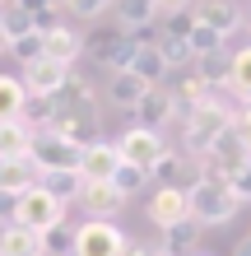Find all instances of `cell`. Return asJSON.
<instances>
[{"mask_svg": "<svg viewBox=\"0 0 251 256\" xmlns=\"http://www.w3.org/2000/svg\"><path fill=\"white\" fill-rule=\"evenodd\" d=\"M5 52H9V33L0 28V56H5Z\"/></svg>", "mask_w": 251, "mask_h": 256, "instance_id": "f6af8a7d", "label": "cell"}, {"mask_svg": "<svg viewBox=\"0 0 251 256\" xmlns=\"http://www.w3.org/2000/svg\"><path fill=\"white\" fill-rule=\"evenodd\" d=\"M191 19L214 28L219 38H233L242 28V10H238V0H196L191 5Z\"/></svg>", "mask_w": 251, "mask_h": 256, "instance_id": "9a60e30c", "label": "cell"}, {"mask_svg": "<svg viewBox=\"0 0 251 256\" xmlns=\"http://www.w3.org/2000/svg\"><path fill=\"white\" fill-rule=\"evenodd\" d=\"M130 238L116 228L112 219H88L75 228V242H70V252L75 256H126Z\"/></svg>", "mask_w": 251, "mask_h": 256, "instance_id": "8992f818", "label": "cell"}, {"mask_svg": "<svg viewBox=\"0 0 251 256\" xmlns=\"http://www.w3.org/2000/svg\"><path fill=\"white\" fill-rule=\"evenodd\" d=\"M19 5H23L28 14H37V10H47V5H61V0H19Z\"/></svg>", "mask_w": 251, "mask_h": 256, "instance_id": "b9f144b4", "label": "cell"}, {"mask_svg": "<svg viewBox=\"0 0 251 256\" xmlns=\"http://www.w3.org/2000/svg\"><path fill=\"white\" fill-rule=\"evenodd\" d=\"M228 94L242 98V102H251V47H242V52L228 56Z\"/></svg>", "mask_w": 251, "mask_h": 256, "instance_id": "cb8c5ba5", "label": "cell"}, {"mask_svg": "<svg viewBox=\"0 0 251 256\" xmlns=\"http://www.w3.org/2000/svg\"><path fill=\"white\" fill-rule=\"evenodd\" d=\"M0 28H5V33H9V42H14V38L33 33V14H28L19 0H0Z\"/></svg>", "mask_w": 251, "mask_h": 256, "instance_id": "83f0119b", "label": "cell"}, {"mask_svg": "<svg viewBox=\"0 0 251 256\" xmlns=\"http://www.w3.org/2000/svg\"><path fill=\"white\" fill-rule=\"evenodd\" d=\"M154 42H158V52H163V61H168L172 70H182V66H196V56H191V42H186V33H172V28H163V33H158Z\"/></svg>", "mask_w": 251, "mask_h": 256, "instance_id": "484cf974", "label": "cell"}, {"mask_svg": "<svg viewBox=\"0 0 251 256\" xmlns=\"http://www.w3.org/2000/svg\"><path fill=\"white\" fill-rule=\"evenodd\" d=\"M247 28H251V19H247Z\"/></svg>", "mask_w": 251, "mask_h": 256, "instance_id": "7dc6e473", "label": "cell"}, {"mask_svg": "<svg viewBox=\"0 0 251 256\" xmlns=\"http://www.w3.org/2000/svg\"><path fill=\"white\" fill-rule=\"evenodd\" d=\"M182 172H186V158H177V154H163V158H158V168H154L149 177H168L163 186H177V177H182Z\"/></svg>", "mask_w": 251, "mask_h": 256, "instance_id": "e575fe53", "label": "cell"}, {"mask_svg": "<svg viewBox=\"0 0 251 256\" xmlns=\"http://www.w3.org/2000/svg\"><path fill=\"white\" fill-rule=\"evenodd\" d=\"M186 42H191V56H196V61H205V56L224 52V42H228V38H219L214 28H205V24H196V19H191V33H186Z\"/></svg>", "mask_w": 251, "mask_h": 256, "instance_id": "f1b7e54d", "label": "cell"}, {"mask_svg": "<svg viewBox=\"0 0 251 256\" xmlns=\"http://www.w3.org/2000/svg\"><path fill=\"white\" fill-rule=\"evenodd\" d=\"M228 186H233V196H238L242 205H251V163H247L238 177H228Z\"/></svg>", "mask_w": 251, "mask_h": 256, "instance_id": "74e56055", "label": "cell"}, {"mask_svg": "<svg viewBox=\"0 0 251 256\" xmlns=\"http://www.w3.org/2000/svg\"><path fill=\"white\" fill-rule=\"evenodd\" d=\"M233 122H238V108L233 102H224L219 94H210L205 102H196L186 116H182V140H186V154L191 158H200L205 149H210L219 135H224Z\"/></svg>", "mask_w": 251, "mask_h": 256, "instance_id": "7a4b0ae2", "label": "cell"}, {"mask_svg": "<svg viewBox=\"0 0 251 256\" xmlns=\"http://www.w3.org/2000/svg\"><path fill=\"white\" fill-rule=\"evenodd\" d=\"M56 122L51 130H61L70 135L75 144H88V140H98V98H93V84H88V74L79 70H70V80L56 88Z\"/></svg>", "mask_w": 251, "mask_h": 256, "instance_id": "6da1fadb", "label": "cell"}, {"mask_svg": "<svg viewBox=\"0 0 251 256\" xmlns=\"http://www.w3.org/2000/svg\"><path fill=\"white\" fill-rule=\"evenodd\" d=\"M200 233H205V228L186 214V219H177L172 228H163L158 252H168V256H196V252H200Z\"/></svg>", "mask_w": 251, "mask_h": 256, "instance_id": "ffe728a7", "label": "cell"}, {"mask_svg": "<svg viewBox=\"0 0 251 256\" xmlns=\"http://www.w3.org/2000/svg\"><path fill=\"white\" fill-rule=\"evenodd\" d=\"M0 256H47V238L23 224H9L0 228Z\"/></svg>", "mask_w": 251, "mask_h": 256, "instance_id": "44dd1931", "label": "cell"}, {"mask_svg": "<svg viewBox=\"0 0 251 256\" xmlns=\"http://www.w3.org/2000/svg\"><path fill=\"white\" fill-rule=\"evenodd\" d=\"M19 196H23V191H9V186H0V228H9V224L19 219Z\"/></svg>", "mask_w": 251, "mask_h": 256, "instance_id": "d590c367", "label": "cell"}, {"mask_svg": "<svg viewBox=\"0 0 251 256\" xmlns=\"http://www.w3.org/2000/svg\"><path fill=\"white\" fill-rule=\"evenodd\" d=\"M42 177L37 168L28 158H0V186H9V191H28V186H37Z\"/></svg>", "mask_w": 251, "mask_h": 256, "instance_id": "d4e9b609", "label": "cell"}, {"mask_svg": "<svg viewBox=\"0 0 251 256\" xmlns=\"http://www.w3.org/2000/svg\"><path fill=\"white\" fill-rule=\"evenodd\" d=\"M42 56H51V61H61V66H75L84 56V38L75 33V28L56 24L51 33H42Z\"/></svg>", "mask_w": 251, "mask_h": 256, "instance_id": "e0dca14e", "label": "cell"}, {"mask_svg": "<svg viewBox=\"0 0 251 256\" xmlns=\"http://www.w3.org/2000/svg\"><path fill=\"white\" fill-rule=\"evenodd\" d=\"M163 88H168V94H172V102H177V122H182V116H186L191 108H196V102H205V98L214 94V88L200 80V70H196V66H182V70H172Z\"/></svg>", "mask_w": 251, "mask_h": 256, "instance_id": "7c38bea8", "label": "cell"}, {"mask_svg": "<svg viewBox=\"0 0 251 256\" xmlns=\"http://www.w3.org/2000/svg\"><path fill=\"white\" fill-rule=\"evenodd\" d=\"M14 224H23V228H33V233L47 238L56 224H65V205L37 182V186H28V191L19 196V219H14Z\"/></svg>", "mask_w": 251, "mask_h": 256, "instance_id": "52a82bcc", "label": "cell"}, {"mask_svg": "<svg viewBox=\"0 0 251 256\" xmlns=\"http://www.w3.org/2000/svg\"><path fill=\"white\" fill-rule=\"evenodd\" d=\"M9 56H14V61H19V66H28V61H37V56H42V33L33 28V33H23V38H14V42H9Z\"/></svg>", "mask_w": 251, "mask_h": 256, "instance_id": "836d02e7", "label": "cell"}, {"mask_svg": "<svg viewBox=\"0 0 251 256\" xmlns=\"http://www.w3.org/2000/svg\"><path fill=\"white\" fill-rule=\"evenodd\" d=\"M126 256H158V247H144V242H130Z\"/></svg>", "mask_w": 251, "mask_h": 256, "instance_id": "7bdbcfd3", "label": "cell"}, {"mask_svg": "<svg viewBox=\"0 0 251 256\" xmlns=\"http://www.w3.org/2000/svg\"><path fill=\"white\" fill-rule=\"evenodd\" d=\"M23 80H14V74H0V122H19L23 116Z\"/></svg>", "mask_w": 251, "mask_h": 256, "instance_id": "4316f807", "label": "cell"}, {"mask_svg": "<svg viewBox=\"0 0 251 256\" xmlns=\"http://www.w3.org/2000/svg\"><path fill=\"white\" fill-rule=\"evenodd\" d=\"M19 122H23L28 130H51V122H56V102H51V98H28Z\"/></svg>", "mask_w": 251, "mask_h": 256, "instance_id": "4dcf8cb0", "label": "cell"}, {"mask_svg": "<svg viewBox=\"0 0 251 256\" xmlns=\"http://www.w3.org/2000/svg\"><path fill=\"white\" fill-rule=\"evenodd\" d=\"M154 5H158V14H168V19H172V14H186L196 0H154Z\"/></svg>", "mask_w": 251, "mask_h": 256, "instance_id": "ab89813d", "label": "cell"}, {"mask_svg": "<svg viewBox=\"0 0 251 256\" xmlns=\"http://www.w3.org/2000/svg\"><path fill=\"white\" fill-rule=\"evenodd\" d=\"M112 14H116V28H126V33L135 28L140 33V28H149L158 19V5L154 0H112Z\"/></svg>", "mask_w": 251, "mask_h": 256, "instance_id": "7402d4cb", "label": "cell"}, {"mask_svg": "<svg viewBox=\"0 0 251 256\" xmlns=\"http://www.w3.org/2000/svg\"><path fill=\"white\" fill-rule=\"evenodd\" d=\"M79 149L84 144H75L61 130H37L33 149H28V163L37 168V177H47V172H79Z\"/></svg>", "mask_w": 251, "mask_h": 256, "instance_id": "277c9868", "label": "cell"}, {"mask_svg": "<svg viewBox=\"0 0 251 256\" xmlns=\"http://www.w3.org/2000/svg\"><path fill=\"white\" fill-rule=\"evenodd\" d=\"M233 256H251V233L242 238V242H238V247H233Z\"/></svg>", "mask_w": 251, "mask_h": 256, "instance_id": "ee69618b", "label": "cell"}, {"mask_svg": "<svg viewBox=\"0 0 251 256\" xmlns=\"http://www.w3.org/2000/svg\"><path fill=\"white\" fill-rule=\"evenodd\" d=\"M121 70H135L144 84H168V74H172V66L163 61V52H158V42L154 38H135V47H130V56L121 61Z\"/></svg>", "mask_w": 251, "mask_h": 256, "instance_id": "8fae6325", "label": "cell"}, {"mask_svg": "<svg viewBox=\"0 0 251 256\" xmlns=\"http://www.w3.org/2000/svg\"><path fill=\"white\" fill-rule=\"evenodd\" d=\"M42 186H47L61 205H70V200H79V191H84V177L79 172H47L42 177Z\"/></svg>", "mask_w": 251, "mask_h": 256, "instance_id": "f546056e", "label": "cell"}, {"mask_svg": "<svg viewBox=\"0 0 251 256\" xmlns=\"http://www.w3.org/2000/svg\"><path fill=\"white\" fill-rule=\"evenodd\" d=\"M154 84H144L135 70H112V84H107V102L112 108H121V112H135V102L149 94Z\"/></svg>", "mask_w": 251, "mask_h": 256, "instance_id": "ac0fdd59", "label": "cell"}, {"mask_svg": "<svg viewBox=\"0 0 251 256\" xmlns=\"http://www.w3.org/2000/svg\"><path fill=\"white\" fill-rule=\"evenodd\" d=\"M33 135L23 122H0V158H28V149H33Z\"/></svg>", "mask_w": 251, "mask_h": 256, "instance_id": "603a6c76", "label": "cell"}, {"mask_svg": "<svg viewBox=\"0 0 251 256\" xmlns=\"http://www.w3.org/2000/svg\"><path fill=\"white\" fill-rule=\"evenodd\" d=\"M79 205H84V214H93V219H112L116 210L126 205V196L116 191L112 182H84V191H79Z\"/></svg>", "mask_w": 251, "mask_h": 256, "instance_id": "2e32d148", "label": "cell"}, {"mask_svg": "<svg viewBox=\"0 0 251 256\" xmlns=\"http://www.w3.org/2000/svg\"><path fill=\"white\" fill-rule=\"evenodd\" d=\"M70 70L75 66H61V61H51V56H37V61L23 66V94L28 98H56V88L70 80Z\"/></svg>", "mask_w": 251, "mask_h": 256, "instance_id": "30bf717a", "label": "cell"}, {"mask_svg": "<svg viewBox=\"0 0 251 256\" xmlns=\"http://www.w3.org/2000/svg\"><path fill=\"white\" fill-rule=\"evenodd\" d=\"M56 24H61V5H47V10L33 14V28H37V33H51Z\"/></svg>", "mask_w": 251, "mask_h": 256, "instance_id": "f35d334b", "label": "cell"}, {"mask_svg": "<svg viewBox=\"0 0 251 256\" xmlns=\"http://www.w3.org/2000/svg\"><path fill=\"white\" fill-rule=\"evenodd\" d=\"M70 14H79V19H98L102 10H112V0H61Z\"/></svg>", "mask_w": 251, "mask_h": 256, "instance_id": "8d00e7d4", "label": "cell"}, {"mask_svg": "<svg viewBox=\"0 0 251 256\" xmlns=\"http://www.w3.org/2000/svg\"><path fill=\"white\" fill-rule=\"evenodd\" d=\"M116 168H121L116 140H88L79 149V177H84V182H112Z\"/></svg>", "mask_w": 251, "mask_h": 256, "instance_id": "4fadbf2b", "label": "cell"}, {"mask_svg": "<svg viewBox=\"0 0 251 256\" xmlns=\"http://www.w3.org/2000/svg\"><path fill=\"white\" fill-rule=\"evenodd\" d=\"M158 256H168V252H158Z\"/></svg>", "mask_w": 251, "mask_h": 256, "instance_id": "bcb514c9", "label": "cell"}, {"mask_svg": "<svg viewBox=\"0 0 251 256\" xmlns=\"http://www.w3.org/2000/svg\"><path fill=\"white\" fill-rule=\"evenodd\" d=\"M116 154H121V163H130V168L154 172V168H158V158L168 154V144H163V135H158V130L130 126V130L121 135V140H116Z\"/></svg>", "mask_w": 251, "mask_h": 256, "instance_id": "ba28073f", "label": "cell"}, {"mask_svg": "<svg viewBox=\"0 0 251 256\" xmlns=\"http://www.w3.org/2000/svg\"><path fill=\"white\" fill-rule=\"evenodd\" d=\"M130 47H135V33H126V28L112 24V28H98V33L84 42V56L93 66H116V70H121V61L130 56Z\"/></svg>", "mask_w": 251, "mask_h": 256, "instance_id": "9c48e42d", "label": "cell"}, {"mask_svg": "<svg viewBox=\"0 0 251 256\" xmlns=\"http://www.w3.org/2000/svg\"><path fill=\"white\" fill-rule=\"evenodd\" d=\"M238 210H242V200L233 196V186H228V182H219V177H196V182L186 186V214L196 219L200 228L228 224Z\"/></svg>", "mask_w": 251, "mask_h": 256, "instance_id": "3957f363", "label": "cell"}, {"mask_svg": "<svg viewBox=\"0 0 251 256\" xmlns=\"http://www.w3.org/2000/svg\"><path fill=\"white\" fill-rule=\"evenodd\" d=\"M196 70H200V80L210 84L214 94H219V88H228V56H224V52H214V56H205V61H196Z\"/></svg>", "mask_w": 251, "mask_h": 256, "instance_id": "1f68e13d", "label": "cell"}, {"mask_svg": "<svg viewBox=\"0 0 251 256\" xmlns=\"http://www.w3.org/2000/svg\"><path fill=\"white\" fill-rule=\"evenodd\" d=\"M247 163H251V149H247L242 135L228 126V130L200 154V177H219V182H228V177H238Z\"/></svg>", "mask_w": 251, "mask_h": 256, "instance_id": "5b68a950", "label": "cell"}, {"mask_svg": "<svg viewBox=\"0 0 251 256\" xmlns=\"http://www.w3.org/2000/svg\"><path fill=\"white\" fill-rule=\"evenodd\" d=\"M233 130H238L242 140H247V149H251V102H247V108L238 112V122H233Z\"/></svg>", "mask_w": 251, "mask_h": 256, "instance_id": "60d3db41", "label": "cell"}, {"mask_svg": "<svg viewBox=\"0 0 251 256\" xmlns=\"http://www.w3.org/2000/svg\"><path fill=\"white\" fill-rule=\"evenodd\" d=\"M172 122H177V102H172V94H168L163 84H158V88H149V94L135 102V126H144V130H158V135H163Z\"/></svg>", "mask_w": 251, "mask_h": 256, "instance_id": "5bb4252c", "label": "cell"}, {"mask_svg": "<svg viewBox=\"0 0 251 256\" xmlns=\"http://www.w3.org/2000/svg\"><path fill=\"white\" fill-rule=\"evenodd\" d=\"M149 219L158 228H172L177 219H186V186H158L149 200Z\"/></svg>", "mask_w": 251, "mask_h": 256, "instance_id": "d6986e66", "label": "cell"}, {"mask_svg": "<svg viewBox=\"0 0 251 256\" xmlns=\"http://www.w3.org/2000/svg\"><path fill=\"white\" fill-rule=\"evenodd\" d=\"M144 182H149V172H140V168H130V163H121V168L112 172V186L121 191L126 200H130V196H135V191H144Z\"/></svg>", "mask_w": 251, "mask_h": 256, "instance_id": "d6a6232c", "label": "cell"}]
</instances>
